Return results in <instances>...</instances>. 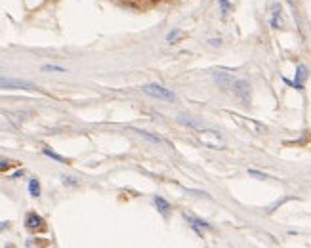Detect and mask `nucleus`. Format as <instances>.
<instances>
[{
  "label": "nucleus",
  "mask_w": 311,
  "mask_h": 248,
  "mask_svg": "<svg viewBox=\"0 0 311 248\" xmlns=\"http://www.w3.org/2000/svg\"><path fill=\"white\" fill-rule=\"evenodd\" d=\"M269 25L273 29H283L285 27V21H283V8H281L279 2H275L271 6V19H269Z\"/></svg>",
  "instance_id": "423d86ee"
},
{
  "label": "nucleus",
  "mask_w": 311,
  "mask_h": 248,
  "mask_svg": "<svg viewBox=\"0 0 311 248\" xmlns=\"http://www.w3.org/2000/svg\"><path fill=\"white\" fill-rule=\"evenodd\" d=\"M42 71L44 73H65V69L59 65H44Z\"/></svg>",
  "instance_id": "4468645a"
},
{
  "label": "nucleus",
  "mask_w": 311,
  "mask_h": 248,
  "mask_svg": "<svg viewBox=\"0 0 311 248\" xmlns=\"http://www.w3.org/2000/svg\"><path fill=\"white\" fill-rule=\"evenodd\" d=\"M19 176H23V170H19V172H15V174H13V176H11V178L15 180V178H19Z\"/></svg>",
  "instance_id": "aec40b11"
},
{
  "label": "nucleus",
  "mask_w": 311,
  "mask_h": 248,
  "mask_svg": "<svg viewBox=\"0 0 311 248\" xmlns=\"http://www.w3.org/2000/svg\"><path fill=\"white\" fill-rule=\"evenodd\" d=\"M42 153L46 155V157H50V159H54V161H57V162H67L65 157H61V155H57V153H54V151H50L48 147H44Z\"/></svg>",
  "instance_id": "ddd939ff"
},
{
  "label": "nucleus",
  "mask_w": 311,
  "mask_h": 248,
  "mask_svg": "<svg viewBox=\"0 0 311 248\" xmlns=\"http://www.w3.org/2000/svg\"><path fill=\"white\" fill-rule=\"evenodd\" d=\"M183 218L189 222V226L193 227V231L197 233V235H203V231H206V229H210V226L206 224V222H203V220H199V218L195 216H189V214H183Z\"/></svg>",
  "instance_id": "0eeeda50"
},
{
  "label": "nucleus",
  "mask_w": 311,
  "mask_h": 248,
  "mask_svg": "<svg viewBox=\"0 0 311 248\" xmlns=\"http://www.w3.org/2000/svg\"><path fill=\"white\" fill-rule=\"evenodd\" d=\"M233 80H235V78L229 76L227 73H224V75H222V73H216V82H218V86L222 88V90H229L231 84H233Z\"/></svg>",
  "instance_id": "9d476101"
},
{
  "label": "nucleus",
  "mask_w": 311,
  "mask_h": 248,
  "mask_svg": "<svg viewBox=\"0 0 311 248\" xmlns=\"http://www.w3.org/2000/svg\"><path fill=\"white\" fill-rule=\"evenodd\" d=\"M63 184H67V185H78V182H76L75 178H71V176H63Z\"/></svg>",
  "instance_id": "6ab92c4d"
},
{
  "label": "nucleus",
  "mask_w": 311,
  "mask_h": 248,
  "mask_svg": "<svg viewBox=\"0 0 311 248\" xmlns=\"http://www.w3.org/2000/svg\"><path fill=\"white\" fill-rule=\"evenodd\" d=\"M180 36V31L178 29H174V31H170L168 32V36H166V42H170V44H174V40Z\"/></svg>",
  "instance_id": "f3484780"
},
{
  "label": "nucleus",
  "mask_w": 311,
  "mask_h": 248,
  "mask_svg": "<svg viewBox=\"0 0 311 248\" xmlns=\"http://www.w3.org/2000/svg\"><path fill=\"white\" fill-rule=\"evenodd\" d=\"M248 174H250L252 178H258V180H268V174L258 172V170H248Z\"/></svg>",
  "instance_id": "a211bd4d"
},
{
  "label": "nucleus",
  "mask_w": 311,
  "mask_h": 248,
  "mask_svg": "<svg viewBox=\"0 0 311 248\" xmlns=\"http://www.w3.org/2000/svg\"><path fill=\"white\" fill-rule=\"evenodd\" d=\"M25 227L29 229V231H42L46 224H44V220L36 212H29L27 218H25Z\"/></svg>",
  "instance_id": "39448f33"
},
{
  "label": "nucleus",
  "mask_w": 311,
  "mask_h": 248,
  "mask_svg": "<svg viewBox=\"0 0 311 248\" xmlns=\"http://www.w3.org/2000/svg\"><path fill=\"white\" fill-rule=\"evenodd\" d=\"M233 94H235L241 101H245V103H250V84H248L247 80H233V84H231V88H229Z\"/></svg>",
  "instance_id": "f03ea898"
},
{
  "label": "nucleus",
  "mask_w": 311,
  "mask_h": 248,
  "mask_svg": "<svg viewBox=\"0 0 311 248\" xmlns=\"http://www.w3.org/2000/svg\"><path fill=\"white\" fill-rule=\"evenodd\" d=\"M143 92L151 97H157V99H164V101H174L176 99V94L170 92L168 88L161 86V84H145L143 86Z\"/></svg>",
  "instance_id": "f257e3e1"
},
{
  "label": "nucleus",
  "mask_w": 311,
  "mask_h": 248,
  "mask_svg": "<svg viewBox=\"0 0 311 248\" xmlns=\"http://www.w3.org/2000/svg\"><path fill=\"white\" fill-rule=\"evenodd\" d=\"M220 10L224 15H229V11H231V2L229 0H220Z\"/></svg>",
  "instance_id": "2eb2a0df"
},
{
  "label": "nucleus",
  "mask_w": 311,
  "mask_h": 248,
  "mask_svg": "<svg viewBox=\"0 0 311 248\" xmlns=\"http://www.w3.org/2000/svg\"><path fill=\"white\" fill-rule=\"evenodd\" d=\"M10 168H11V162L0 157V172H6V170H10Z\"/></svg>",
  "instance_id": "dca6fc26"
},
{
  "label": "nucleus",
  "mask_w": 311,
  "mask_h": 248,
  "mask_svg": "<svg viewBox=\"0 0 311 248\" xmlns=\"http://www.w3.org/2000/svg\"><path fill=\"white\" fill-rule=\"evenodd\" d=\"M153 203H155V206H157V210L161 212L162 216H168V214H170L172 206H170V203H168L166 199H162V197H159V195H157V197L153 199Z\"/></svg>",
  "instance_id": "1a4fd4ad"
},
{
  "label": "nucleus",
  "mask_w": 311,
  "mask_h": 248,
  "mask_svg": "<svg viewBox=\"0 0 311 248\" xmlns=\"http://www.w3.org/2000/svg\"><path fill=\"white\" fill-rule=\"evenodd\" d=\"M153 2H159V0H153Z\"/></svg>",
  "instance_id": "4be33fe9"
},
{
  "label": "nucleus",
  "mask_w": 311,
  "mask_h": 248,
  "mask_svg": "<svg viewBox=\"0 0 311 248\" xmlns=\"http://www.w3.org/2000/svg\"><path fill=\"white\" fill-rule=\"evenodd\" d=\"M6 227V224H0V229H4Z\"/></svg>",
  "instance_id": "412c9836"
},
{
  "label": "nucleus",
  "mask_w": 311,
  "mask_h": 248,
  "mask_svg": "<svg viewBox=\"0 0 311 248\" xmlns=\"http://www.w3.org/2000/svg\"><path fill=\"white\" fill-rule=\"evenodd\" d=\"M237 120H241L245 126H248V128L252 130V132H256V134H266L268 132V128L264 126V124H260V122H256V120H248V119H245V117H239V115H233Z\"/></svg>",
  "instance_id": "6e6552de"
},
{
  "label": "nucleus",
  "mask_w": 311,
  "mask_h": 248,
  "mask_svg": "<svg viewBox=\"0 0 311 248\" xmlns=\"http://www.w3.org/2000/svg\"><path fill=\"white\" fill-rule=\"evenodd\" d=\"M29 193H31V197H40V184H38V180L36 178H31L29 180Z\"/></svg>",
  "instance_id": "9b49d317"
},
{
  "label": "nucleus",
  "mask_w": 311,
  "mask_h": 248,
  "mask_svg": "<svg viewBox=\"0 0 311 248\" xmlns=\"http://www.w3.org/2000/svg\"><path fill=\"white\" fill-rule=\"evenodd\" d=\"M308 69H306V65H298L296 67V76H294V80H289V78H283L287 84H290L292 88H296V90H304V82L308 80Z\"/></svg>",
  "instance_id": "20e7f679"
},
{
  "label": "nucleus",
  "mask_w": 311,
  "mask_h": 248,
  "mask_svg": "<svg viewBox=\"0 0 311 248\" xmlns=\"http://www.w3.org/2000/svg\"><path fill=\"white\" fill-rule=\"evenodd\" d=\"M0 88L6 90H34V84L21 78H0Z\"/></svg>",
  "instance_id": "7ed1b4c3"
},
{
  "label": "nucleus",
  "mask_w": 311,
  "mask_h": 248,
  "mask_svg": "<svg viewBox=\"0 0 311 248\" xmlns=\"http://www.w3.org/2000/svg\"><path fill=\"white\" fill-rule=\"evenodd\" d=\"M136 134H140L141 138H145V140L153 141V143H162L161 138H157V136H153V134H149V132H143V130H136Z\"/></svg>",
  "instance_id": "f8f14e48"
}]
</instances>
